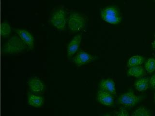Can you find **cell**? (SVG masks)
Wrapping results in <instances>:
<instances>
[{
    "instance_id": "cell-9",
    "label": "cell",
    "mask_w": 155,
    "mask_h": 116,
    "mask_svg": "<svg viewBox=\"0 0 155 116\" xmlns=\"http://www.w3.org/2000/svg\"><path fill=\"white\" fill-rule=\"evenodd\" d=\"M29 89L34 93H41L45 89V85L42 81L37 77H33L29 79L28 82Z\"/></svg>"
},
{
    "instance_id": "cell-11",
    "label": "cell",
    "mask_w": 155,
    "mask_h": 116,
    "mask_svg": "<svg viewBox=\"0 0 155 116\" xmlns=\"http://www.w3.org/2000/svg\"><path fill=\"white\" fill-rule=\"evenodd\" d=\"M99 87L101 90L108 92L112 95L116 94L115 83L111 79L102 80L99 83Z\"/></svg>"
},
{
    "instance_id": "cell-23",
    "label": "cell",
    "mask_w": 155,
    "mask_h": 116,
    "mask_svg": "<svg viewBox=\"0 0 155 116\" xmlns=\"http://www.w3.org/2000/svg\"><path fill=\"white\" fill-rule=\"evenodd\" d=\"M154 102H155V93H154Z\"/></svg>"
},
{
    "instance_id": "cell-3",
    "label": "cell",
    "mask_w": 155,
    "mask_h": 116,
    "mask_svg": "<svg viewBox=\"0 0 155 116\" xmlns=\"http://www.w3.org/2000/svg\"><path fill=\"white\" fill-rule=\"evenodd\" d=\"M86 24L84 17L77 13H73L69 16L68 19V26L70 31L77 33L82 30Z\"/></svg>"
},
{
    "instance_id": "cell-12",
    "label": "cell",
    "mask_w": 155,
    "mask_h": 116,
    "mask_svg": "<svg viewBox=\"0 0 155 116\" xmlns=\"http://www.w3.org/2000/svg\"><path fill=\"white\" fill-rule=\"evenodd\" d=\"M44 99L41 96L33 93L28 95V103L29 105L35 108H40L43 105Z\"/></svg>"
},
{
    "instance_id": "cell-8",
    "label": "cell",
    "mask_w": 155,
    "mask_h": 116,
    "mask_svg": "<svg viewBox=\"0 0 155 116\" xmlns=\"http://www.w3.org/2000/svg\"><path fill=\"white\" fill-rule=\"evenodd\" d=\"M16 33L21 38L30 50H32L35 46L34 36L28 31L23 29H17Z\"/></svg>"
},
{
    "instance_id": "cell-4",
    "label": "cell",
    "mask_w": 155,
    "mask_h": 116,
    "mask_svg": "<svg viewBox=\"0 0 155 116\" xmlns=\"http://www.w3.org/2000/svg\"><path fill=\"white\" fill-rule=\"evenodd\" d=\"M50 21L55 28L60 31H64L67 25L65 11L63 8L57 10L52 14Z\"/></svg>"
},
{
    "instance_id": "cell-13",
    "label": "cell",
    "mask_w": 155,
    "mask_h": 116,
    "mask_svg": "<svg viewBox=\"0 0 155 116\" xmlns=\"http://www.w3.org/2000/svg\"><path fill=\"white\" fill-rule=\"evenodd\" d=\"M146 74L145 69L142 66L131 67L127 71V75L129 76L140 78L144 76Z\"/></svg>"
},
{
    "instance_id": "cell-2",
    "label": "cell",
    "mask_w": 155,
    "mask_h": 116,
    "mask_svg": "<svg viewBox=\"0 0 155 116\" xmlns=\"http://www.w3.org/2000/svg\"><path fill=\"white\" fill-rule=\"evenodd\" d=\"M101 16L103 21L114 25L120 23L122 19L117 9L113 6L107 7L103 9L101 12Z\"/></svg>"
},
{
    "instance_id": "cell-19",
    "label": "cell",
    "mask_w": 155,
    "mask_h": 116,
    "mask_svg": "<svg viewBox=\"0 0 155 116\" xmlns=\"http://www.w3.org/2000/svg\"><path fill=\"white\" fill-rule=\"evenodd\" d=\"M116 116H130L128 114V112L126 109L123 108H121L118 112Z\"/></svg>"
},
{
    "instance_id": "cell-7",
    "label": "cell",
    "mask_w": 155,
    "mask_h": 116,
    "mask_svg": "<svg viewBox=\"0 0 155 116\" xmlns=\"http://www.w3.org/2000/svg\"><path fill=\"white\" fill-rule=\"evenodd\" d=\"M82 40V36L81 34L75 35L68 45L67 47V55L71 58L77 52L80 47Z\"/></svg>"
},
{
    "instance_id": "cell-10",
    "label": "cell",
    "mask_w": 155,
    "mask_h": 116,
    "mask_svg": "<svg viewBox=\"0 0 155 116\" xmlns=\"http://www.w3.org/2000/svg\"><path fill=\"white\" fill-rule=\"evenodd\" d=\"M97 99L100 104L106 106H111L114 104V99L112 94L101 89L97 92Z\"/></svg>"
},
{
    "instance_id": "cell-6",
    "label": "cell",
    "mask_w": 155,
    "mask_h": 116,
    "mask_svg": "<svg viewBox=\"0 0 155 116\" xmlns=\"http://www.w3.org/2000/svg\"><path fill=\"white\" fill-rule=\"evenodd\" d=\"M95 59V57L89 53L85 51H81L77 53L74 57V61L75 65L77 66H81L82 65L91 63Z\"/></svg>"
},
{
    "instance_id": "cell-15",
    "label": "cell",
    "mask_w": 155,
    "mask_h": 116,
    "mask_svg": "<svg viewBox=\"0 0 155 116\" xmlns=\"http://www.w3.org/2000/svg\"><path fill=\"white\" fill-rule=\"evenodd\" d=\"M144 62V58L141 56L136 55L131 57L128 60L127 63V66L131 67L135 66H139L143 64Z\"/></svg>"
},
{
    "instance_id": "cell-24",
    "label": "cell",
    "mask_w": 155,
    "mask_h": 116,
    "mask_svg": "<svg viewBox=\"0 0 155 116\" xmlns=\"http://www.w3.org/2000/svg\"><path fill=\"white\" fill-rule=\"evenodd\" d=\"M154 36H155V34H154Z\"/></svg>"
},
{
    "instance_id": "cell-16",
    "label": "cell",
    "mask_w": 155,
    "mask_h": 116,
    "mask_svg": "<svg viewBox=\"0 0 155 116\" xmlns=\"http://www.w3.org/2000/svg\"><path fill=\"white\" fill-rule=\"evenodd\" d=\"M131 116H151V114L144 106H140L133 111Z\"/></svg>"
},
{
    "instance_id": "cell-1",
    "label": "cell",
    "mask_w": 155,
    "mask_h": 116,
    "mask_svg": "<svg viewBox=\"0 0 155 116\" xmlns=\"http://www.w3.org/2000/svg\"><path fill=\"white\" fill-rule=\"evenodd\" d=\"M27 47V45L19 36L14 35L6 41L2 48V51L6 54H18L23 52Z\"/></svg>"
},
{
    "instance_id": "cell-21",
    "label": "cell",
    "mask_w": 155,
    "mask_h": 116,
    "mask_svg": "<svg viewBox=\"0 0 155 116\" xmlns=\"http://www.w3.org/2000/svg\"><path fill=\"white\" fill-rule=\"evenodd\" d=\"M152 45L153 48H154V49H155V40L153 42L152 44Z\"/></svg>"
},
{
    "instance_id": "cell-14",
    "label": "cell",
    "mask_w": 155,
    "mask_h": 116,
    "mask_svg": "<svg viewBox=\"0 0 155 116\" xmlns=\"http://www.w3.org/2000/svg\"><path fill=\"white\" fill-rule=\"evenodd\" d=\"M149 85V79L147 77H143L134 83V87L138 92H144L148 88Z\"/></svg>"
},
{
    "instance_id": "cell-17",
    "label": "cell",
    "mask_w": 155,
    "mask_h": 116,
    "mask_svg": "<svg viewBox=\"0 0 155 116\" xmlns=\"http://www.w3.org/2000/svg\"><path fill=\"white\" fill-rule=\"evenodd\" d=\"M11 32V26L6 22H4L1 24V34L2 36L5 37L10 35Z\"/></svg>"
},
{
    "instance_id": "cell-5",
    "label": "cell",
    "mask_w": 155,
    "mask_h": 116,
    "mask_svg": "<svg viewBox=\"0 0 155 116\" xmlns=\"http://www.w3.org/2000/svg\"><path fill=\"white\" fill-rule=\"evenodd\" d=\"M143 98L144 97L136 95L132 91H130L121 95L118 99L117 103L127 107H132Z\"/></svg>"
},
{
    "instance_id": "cell-22",
    "label": "cell",
    "mask_w": 155,
    "mask_h": 116,
    "mask_svg": "<svg viewBox=\"0 0 155 116\" xmlns=\"http://www.w3.org/2000/svg\"><path fill=\"white\" fill-rule=\"evenodd\" d=\"M111 116L110 115H109V114H107V115H104V116Z\"/></svg>"
},
{
    "instance_id": "cell-18",
    "label": "cell",
    "mask_w": 155,
    "mask_h": 116,
    "mask_svg": "<svg viewBox=\"0 0 155 116\" xmlns=\"http://www.w3.org/2000/svg\"><path fill=\"white\" fill-rule=\"evenodd\" d=\"M145 69L147 72L151 74L155 70V59L154 58H149L145 62Z\"/></svg>"
},
{
    "instance_id": "cell-20",
    "label": "cell",
    "mask_w": 155,
    "mask_h": 116,
    "mask_svg": "<svg viewBox=\"0 0 155 116\" xmlns=\"http://www.w3.org/2000/svg\"><path fill=\"white\" fill-rule=\"evenodd\" d=\"M149 83L150 85L152 88L155 89V74L153 75L151 77L150 80H149Z\"/></svg>"
}]
</instances>
